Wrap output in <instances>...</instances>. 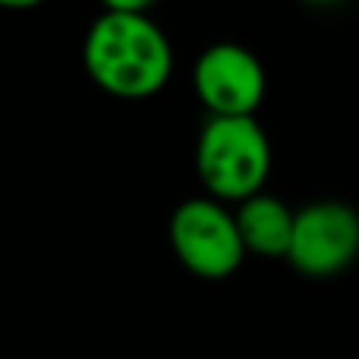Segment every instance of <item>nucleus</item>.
<instances>
[{
	"label": "nucleus",
	"instance_id": "1",
	"mask_svg": "<svg viewBox=\"0 0 359 359\" xmlns=\"http://www.w3.org/2000/svg\"><path fill=\"white\" fill-rule=\"evenodd\" d=\"M82 60L95 86L136 101L168 86L174 50L161 25L145 13V4H107L88 29Z\"/></svg>",
	"mask_w": 359,
	"mask_h": 359
},
{
	"label": "nucleus",
	"instance_id": "2",
	"mask_svg": "<svg viewBox=\"0 0 359 359\" xmlns=\"http://www.w3.org/2000/svg\"><path fill=\"white\" fill-rule=\"evenodd\" d=\"M196 170L215 202H246L271 174V142L255 117H208L196 145Z\"/></svg>",
	"mask_w": 359,
	"mask_h": 359
},
{
	"label": "nucleus",
	"instance_id": "3",
	"mask_svg": "<svg viewBox=\"0 0 359 359\" xmlns=\"http://www.w3.org/2000/svg\"><path fill=\"white\" fill-rule=\"evenodd\" d=\"M170 246L180 265L205 280H224L243 265L246 249L236 221L215 198H186L170 217Z\"/></svg>",
	"mask_w": 359,
	"mask_h": 359
},
{
	"label": "nucleus",
	"instance_id": "4",
	"mask_svg": "<svg viewBox=\"0 0 359 359\" xmlns=\"http://www.w3.org/2000/svg\"><path fill=\"white\" fill-rule=\"evenodd\" d=\"M359 255V215L347 202H312L293 211L287 262L306 278H331Z\"/></svg>",
	"mask_w": 359,
	"mask_h": 359
},
{
	"label": "nucleus",
	"instance_id": "5",
	"mask_svg": "<svg viewBox=\"0 0 359 359\" xmlns=\"http://www.w3.org/2000/svg\"><path fill=\"white\" fill-rule=\"evenodd\" d=\"M192 86L211 117H255L265 101V67L240 44H211L192 69Z\"/></svg>",
	"mask_w": 359,
	"mask_h": 359
},
{
	"label": "nucleus",
	"instance_id": "6",
	"mask_svg": "<svg viewBox=\"0 0 359 359\" xmlns=\"http://www.w3.org/2000/svg\"><path fill=\"white\" fill-rule=\"evenodd\" d=\"M233 221L246 255L252 252L262 259H287L293 233V211L280 198L259 192V196L240 202Z\"/></svg>",
	"mask_w": 359,
	"mask_h": 359
}]
</instances>
